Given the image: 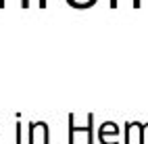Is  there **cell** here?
<instances>
[{
    "label": "cell",
    "mask_w": 148,
    "mask_h": 144,
    "mask_svg": "<svg viewBox=\"0 0 148 144\" xmlns=\"http://www.w3.org/2000/svg\"><path fill=\"white\" fill-rule=\"evenodd\" d=\"M38 4H40V8H46V4H48V0H38Z\"/></svg>",
    "instance_id": "8"
},
{
    "label": "cell",
    "mask_w": 148,
    "mask_h": 144,
    "mask_svg": "<svg viewBox=\"0 0 148 144\" xmlns=\"http://www.w3.org/2000/svg\"><path fill=\"white\" fill-rule=\"evenodd\" d=\"M77 134H86V144H96L94 142V113H88L86 125H75V115L69 113V142L67 144H75Z\"/></svg>",
    "instance_id": "1"
},
{
    "label": "cell",
    "mask_w": 148,
    "mask_h": 144,
    "mask_svg": "<svg viewBox=\"0 0 148 144\" xmlns=\"http://www.w3.org/2000/svg\"><path fill=\"white\" fill-rule=\"evenodd\" d=\"M50 144V128L46 121H32L27 130V144Z\"/></svg>",
    "instance_id": "2"
},
{
    "label": "cell",
    "mask_w": 148,
    "mask_h": 144,
    "mask_svg": "<svg viewBox=\"0 0 148 144\" xmlns=\"http://www.w3.org/2000/svg\"><path fill=\"white\" fill-rule=\"evenodd\" d=\"M119 6V0H111V8H117Z\"/></svg>",
    "instance_id": "9"
},
{
    "label": "cell",
    "mask_w": 148,
    "mask_h": 144,
    "mask_svg": "<svg viewBox=\"0 0 148 144\" xmlns=\"http://www.w3.org/2000/svg\"><path fill=\"white\" fill-rule=\"evenodd\" d=\"M21 134H23V125H21V123H17V128H15V144H23Z\"/></svg>",
    "instance_id": "6"
},
{
    "label": "cell",
    "mask_w": 148,
    "mask_h": 144,
    "mask_svg": "<svg viewBox=\"0 0 148 144\" xmlns=\"http://www.w3.org/2000/svg\"><path fill=\"white\" fill-rule=\"evenodd\" d=\"M121 130L115 121H104L102 125H98V142L100 144H119Z\"/></svg>",
    "instance_id": "3"
},
{
    "label": "cell",
    "mask_w": 148,
    "mask_h": 144,
    "mask_svg": "<svg viewBox=\"0 0 148 144\" xmlns=\"http://www.w3.org/2000/svg\"><path fill=\"white\" fill-rule=\"evenodd\" d=\"M4 4H6V0H0V8H4Z\"/></svg>",
    "instance_id": "10"
},
{
    "label": "cell",
    "mask_w": 148,
    "mask_h": 144,
    "mask_svg": "<svg viewBox=\"0 0 148 144\" xmlns=\"http://www.w3.org/2000/svg\"><path fill=\"white\" fill-rule=\"evenodd\" d=\"M98 2V0H67V4L69 6H73V8H79V11H84V8H90Z\"/></svg>",
    "instance_id": "5"
},
{
    "label": "cell",
    "mask_w": 148,
    "mask_h": 144,
    "mask_svg": "<svg viewBox=\"0 0 148 144\" xmlns=\"http://www.w3.org/2000/svg\"><path fill=\"white\" fill-rule=\"evenodd\" d=\"M142 138H144V144H148V121L144 123V128H142Z\"/></svg>",
    "instance_id": "7"
},
{
    "label": "cell",
    "mask_w": 148,
    "mask_h": 144,
    "mask_svg": "<svg viewBox=\"0 0 148 144\" xmlns=\"http://www.w3.org/2000/svg\"><path fill=\"white\" fill-rule=\"evenodd\" d=\"M142 128H144V123H140V121H125L123 144H144Z\"/></svg>",
    "instance_id": "4"
}]
</instances>
